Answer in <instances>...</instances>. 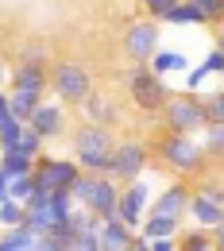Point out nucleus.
I'll return each mask as SVG.
<instances>
[{
	"label": "nucleus",
	"mask_w": 224,
	"mask_h": 251,
	"mask_svg": "<svg viewBox=\"0 0 224 251\" xmlns=\"http://www.w3.org/2000/svg\"><path fill=\"white\" fill-rule=\"evenodd\" d=\"M27 124H31L43 139H62L66 131H70V124H66V104L62 100H43V104L31 112Z\"/></svg>",
	"instance_id": "nucleus-12"
},
{
	"label": "nucleus",
	"mask_w": 224,
	"mask_h": 251,
	"mask_svg": "<svg viewBox=\"0 0 224 251\" xmlns=\"http://www.w3.org/2000/svg\"><path fill=\"white\" fill-rule=\"evenodd\" d=\"M81 120H89V124H104V127H116V124H120V112L104 100V93L89 89V93H85V100H81Z\"/></svg>",
	"instance_id": "nucleus-16"
},
{
	"label": "nucleus",
	"mask_w": 224,
	"mask_h": 251,
	"mask_svg": "<svg viewBox=\"0 0 224 251\" xmlns=\"http://www.w3.org/2000/svg\"><path fill=\"white\" fill-rule=\"evenodd\" d=\"M197 139H201V147H205V155L224 162V120H209V124L197 131Z\"/></svg>",
	"instance_id": "nucleus-22"
},
{
	"label": "nucleus",
	"mask_w": 224,
	"mask_h": 251,
	"mask_svg": "<svg viewBox=\"0 0 224 251\" xmlns=\"http://www.w3.org/2000/svg\"><path fill=\"white\" fill-rule=\"evenodd\" d=\"M4 77H8V66L0 62V85H4Z\"/></svg>",
	"instance_id": "nucleus-40"
},
{
	"label": "nucleus",
	"mask_w": 224,
	"mask_h": 251,
	"mask_svg": "<svg viewBox=\"0 0 224 251\" xmlns=\"http://www.w3.org/2000/svg\"><path fill=\"white\" fill-rule=\"evenodd\" d=\"M162 47V20L143 16L124 31V54L128 62H151V54Z\"/></svg>",
	"instance_id": "nucleus-8"
},
{
	"label": "nucleus",
	"mask_w": 224,
	"mask_h": 251,
	"mask_svg": "<svg viewBox=\"0 0 224 251\" xmlns=\"http://www.w3.org/2000/svg\"><path fill=\"white\" fill-rule=\"evenodd\" d=\"M74 251H100V232H77L74 236Z\"/></svg>",
	"instance_id": "nucleus-31"
},
{
	"label": "nucleus",
	"mask_w": 224,
	"mask_h": 251,
	"mask_svg": "<svg viewBox=\"0 0 224 251\" xmlns=\"http://www.w3.org/2000/svg\"><path fill=\"white\" fill-rule=\"evenodd\" d=\"M201 228H213L217 220L224 217V201L221 197H213V193H205V189H193V197H190V209H186Z\"/></svg>",
	"instance_id": "nucleus-15"
},
{
	"label": "nucleus",
	"mask_w": 224,
	"mask_h": 251,
	"mask_svg": "<svg viewBox=\"0 0 224 251\" xmlns=\"http://www.w3.org/2000/svg\"><path fill=\"white\" fill-rule=\"evenodd\" d=\"M35 158L27 151H20V147H4V155H0V170L12 178V174H31Z\"/></svg>",
	"instance_id": "nucleus-24"
},
{
	"label": "nucleus",
	"mask_w": 224,
	"mask_h": 251,
	"mask_svg": "<svg viewBox=\"0 0 224 251\" xmlns=\"http://www.w3.org/2000/svg\"><path fill=\"white\" fill-rule=\"evenodd\" d=\"M35 189V174H12L8 178V197H20V201H27V193Z\"/></svg>",
	"instance_id": "nucleus-27"
},
{
	"label": "nucleus",
	"mask_w": 224,
	"mask_h": 251,
	"mask_svg": "<svg viewBox=\"0 0 224 251\" xmlns=\"http://www.w3.org/2000/svg\"><path fill=\"white\" fill-rule=\"evenodd\" d=\"M159 116H162V127H166V131H186V135H197L201 127L209 124L205 100L197 93H170Z\"/></svg>",
	"instance_id": "nucleus-5"
},
{
	"label": "nucleus",
	"mask_w": 224,
	"mask_h": 251,
	"mask_svg": "<svg viewBox=\"0 0 224 251\" xmlns=\"http://www.w3.org/2000/svg\"><path fill=\"white\" fill-rule=\"evenodd\" d=\"M182 228V217H162V213H147L143 224H139V236L155 240V236H178Z\"/></svg>",
	"instance_id": "nucleus-20"
},
{
	"label": "nucleus",
	"mask_w": 224,
	"mask_h": 251,
	"mask_svg": "<svg viewBox=\"0 0 224 251\" xmlns=\"http://www.w3.org/2000/svg\"><path fill=\"white\" fill-rule=\"evenodd\" d=\"M74 205H85L89 213L100 217H116V201H120V182L112 174H97V170H81L74 178Z\"/></svg>",
	"instance_id": "nucleus-4"
},
{
	"label": "nucleus",
	"mask_w": 224,
	"mask_h": 251,
	"mask_svg": "<svg viewBox=\"0 0 224 251\" xmlns=\"http://www.w3.org/2000/svg\"><path fill=\"white\" fill-rule=\"evenodd\" d=\"M162 24H174V27H209V16L201 12L197 0H178V4L162 16Z\"/></svg>",
	"instance_id": "nucleus-17"
},
{
	"label": "nucleus",
	"mask_w": 224,
	"mask_h": 251,
	"mask_svg": "<svg viewBox=\"0 0 224 251\" xmlns=\"http://www.w3.org/2000/svg\"><path fill=\"white\" fill-rule=\"evenodd\" d=\"M197 4L209 16V27H224V0H197Z\"/></svg>",
	"instance_id": "nucleus-28"
},
{
	"label": "nucleus",
	"mask_w": 224,
	"mask_h": 251,
	"mask_svg": "<svg viewBox=\"0 0 224 251\" xmlns=\"http://www.w3.org/2000/svg\"><path fill=\"white\" fill-rule=\"evenodd\" d=\"M178 251H213V228H178Z\"/></svg>",
	"instance_id": "nucleus-23"
},
{
	"label": "nucleus",
	"mask_w": 224,
	"mask_h": 251,
	"mask_svg": "<svg viewBox=\"0 0 224 251\" xmlns=\"http://www.w3.org/2000/svg\"><path fill=\"white\" fill-rule=\"evenodd\" d=\"M151 70L162 74V77H166V74H186V70H190V58H186L182 50H166V47H159V50L151 54Z\"/></svg>",
	"instance_id": "nucleus-21"
},
{
	"label": "nucleus",
	"mask_w": 224,
	"mask_h": 251,
	"mask_svg": "<svg viewBox=\"0 0 224 251\" xmlns=\"http://www.w3.org/2000/svg\"><path fill=\"white\" fill-rule=\"evenodd\" d=\"M0 155H4V147H0Z\"/></svg>",
	"instance_id": "nucleus-41"
},
{
	"label": "nucleus",
	"mask_w": 224,
	"mask_h": 251,
	"mask_svg": "<svg viewBox=\"0 0 224 251\" xmlns=\"http://www.w3.org/2000/svg\"><path fill=\"white\" fill-rule=\"evenodd\" d=\"M35 174V186L43 189H70L74 186V178L81 174V166H77V158H50V155H39L31 166Z\"/></svg>",
	"instance_id": "nucleus-9"
},
{
	"label": "nucleus",
	"mask_w": 224,
	"mask_h": 251,
	"mask_svg": "<svg viewBox=\"0 0 224 251\" xmlns=\"http://www.w3.org/2000/svg\"><path fill=\"white\" fill-rule=\"evenodd\" d=\"M201 100H205L209 120H224V89H217V93H205Z\"/></svg>",
	"instance_id": "nucleus-30"
},
{
	"label": "nucleus",
	"mask_w": 224,
	"mask_h": 251,
	"mask_svg": "<svg viewBox=\"0 0 224 251\" xmlns=\"http://www.w3.org/2000/svg\"><path fill=\"white\" fill-rule=\"evenodd\" d=\"M205 70H209V74H224V47H213V50H209V58H205Z\"/></svg>",
	"instance_id": "nucleus-34"
},
{
	"label": "nucleus",
	"mask_w": 224,
	"mask_h": 251,
	"mask_svg": "<svg viewBox=\"0 0 224 251\" xmlns=\"http://www.w3.org/2000/svg\"><path fill=\"white\" fill-rule=\"evenodd\" d=\"M112 147H116L112 127L89 124V120H81V124L74 127V158H77L81 170L108 174V166H112Z\"/></svg>",
	"instance_id": "nucleus-2"
},
{
	"label": "nucleus",
	"mask_w": 224,
	"mask_h": 251,
	"mask_svg": "<svg viewBox=\"0 0 224 251\" xmlns=\"http://www.w3.org/2000/svg\"><path fill=\"white\" fill-rule=\"evenodd\" d=\"M20 62H39V66H50V54H47V47H43V43H27V47L20 50Z\"/></svg>",
	"instance_id": "nucleus-29"
},
{
	"label": "nucleus",
	"mask_w": 224,
	"mask_h": 251,
	"mask_svg": "<svg viewBox=\"0 0 224 251\" xmlns=\"http://www.w3.org/2000/svg\"><path fill=\"white\" fill-rule=\"evenodd\" d=\"M124 85H128V97L135 100V108L143 112V116H159L162 104H166V97H170V85H166V77L151 70V62H131L128 74H124Z\"/></svg>",
	"instance_id": "nucleus-3"
},
{
	"label": "nucleus",
	"mask_w": 224,
	"mask_h": 251,
	"mask_svg": "<svg viewBox=\"0 0 224 251\" xmlns=\"http://www.w3.org/2000/svg\"><path fill=\"white\" fill-rule=\"evenodd\" d=\"M100 251H147V236L124 224L120 217H104L100 224Z\"/></svg>",
	"instance_id": "nucleus-11"
},
{
	"label": "nucleus",
	"mask_w": 224,
	"mask_h": 251,
	"mask_svg": "<svg viewBox=\"0 0 224 251\" xmlns=\"http://www.w3.org/2000/svg\"><path fill=\"white\" fill-rule=\"evenodd\" d=\"M151 158L166 166L170 174H178V178H193V174H201L205 170V147H201V139L197 135H186V131H166L162 127V135L151 139Z\"/></svg>",
	"instance_id": "nucleus-1"
},
{
	"label": "nucleus",
	"mask_w": 224,
	"mask_h": 251,
	"mask_svg": "<svg viewBox=\"0 0 224 251\" xmlns=\"http://www.w3.org/2000/svg\"><path fill=\"white\" fill-rule=\"evenodd\" d=\"M201 189H205V193H213V197H221V201H224V186H213V182H205Z\"/></svg>",
	"instance_id": "nucleus-37"
},
{
	"label": "nucleus",
	"mask_w": 224,
	"mask_h": 251,
	"mask_svg": "<svg viewBox=\"0 0 224 251\" xmlns=\"http://www.w3.org/2000/svg\"><path fill=\"white\" fill-rule=\"evenodd\" d=\"M174 4H178V0H143V12H147V16H155V20H162Z\"/></svg>",
	"instance_id": "nucleus-33"
},
{
	"label": "nucleus",
	"mask_w": 224,
	"mask_h": 251,
	"mask_svg": "<svg viewBox=\"0 0 224 251\" xmlns=\"http://www.w3.org/2000/svg\"><path fill=\"white\" fill-rule=\"evenodd\" d=\"M20 135H24V120H16L12 112H8V116H0V147H16V143H20Z\"/></svg>",
	"instance_id": "nucleus-26"
},
{
	"label": "nucleus",
	"mask_w": 224,
	"mask_h": 251,
	"mask_svg": "<svg viewBox=\"0 0 224 251\" xmlns=\"http://www.w3.org/2000/svg\"><path fill=\"white\" fill-rule=\"evenodd\" d=\"M0 251H39V236H35L27 224L4 228L0 232Z\"/></svg>",
	"instance_id": "nucleus-19"
},
{
	"label": "nucleus",
	"mask_w": 224,
	"mask_h": 251,
	"mask_svg": "<svg viewBox=\"0 0 224 251\" xmlns=\"http://www.w3.org/2000/svg\"><path fill=\"white\" fill-rule=\"evenodd\" d=\"M147 166H151V143H143V139H116L108 174H112L120 186H128V182H135V178H143Z\"/></svg>",
	"instance_id": "nucleus-7"
},
{
	"label": "nucleus",
	"mask_w": 224,
	"mask_h": 251,
	"mask_svg": "<svg viewBox=\"0 0 224 251\" xmlns=\"http://www.w3.org/2000/svg\"><path fill=\"white\" fill-rule=\"evenodd\" d=\"M93 89V74L74 58H54L50 62V93L62 104H81L85 93Z\"/></svg>",
	"instance_id": "nucleus-6"
},
{
	"label": "nucleus",
	"mask_w": 224,
	"mask_h": 251,
	"mask_svg": "<svg viewBox=\"0 0 224 251\" xmlns=\"http://www.w3.org/2000/svg\"><path fill=\"white\" fill-rule=\"evenodd\" d=\"M190 197H193V189L186 186V182H174V186H166L159 197H155V205H151L147 213H162V217H186Z\"/></svg>",
	"instance_id": "nucleus-14"
},
{
	"label": "nucleus",
	"mask_w": 224,
	"mask_h": 251,
	"mask_svg": "<svg viewBox=\"0 0 224 251\" xmlns=\"http://www.w3.org/2000/svg\"><path fill=\"white\" fill-rule=\"evenodd\" d=\"M43 104V93L39 89H8V108H12V116L16 120H31V112Z\"/></svg>",
	"instance_id": "nucleus-18"
},
{
	"label": "nucleus",
	"mask_w": 224,
	"mask_h": 251,
	"mask_svg": "<svg viewBox=\"0 0 224 251\" xmlns=\"http://www.w3.org/2000/svg\"><path fill=\"white\" fill-rule=\"evenodd\" d=\"M213 251H224V217L213 224Z\"/></svg>",
	"instance_id": "nucleus-36"
},
{
	"label": "nucleus",
	"mask_w": 224,
	"mask_h": 251,
	"mask_svg": "<svg viewBox=\"0 0 224 251\" xmlns=\"http://www.w3.org/2000/svg\"><path fill=\"white\" fill-rule=\"evenodd\" d=\"M147 251H178V240L174 236H155V240H147Z\"/></svg>",
	"instance_id": "nucleus-35"
},
{
	"label": "nucleus",
	"mask_w": 224,
	"mask_h": 251,
	"mask_svg": "<svg viewBox=\"0 0 224 251\" xmlns=\"http://www.w3.org/2000/svg\"><path fill=\"white\" fill-rule=\"evenodd\" d=\"M24 220H27V205L20 197H4L0 201V228H16Z\"/></svg>",
	"instance_id": "nucleus-25"
},
{
	"label": "nucleus",
	"mask_w": 224,
	"mask_h": 251,
	"mask_svg": "<svg viewBox=\"0 0 224 251\" xmlns=\"http://www.w3.org/2000/svg\"><path fill=\"white\" fill-rule=\"evenodd\" d=\"M4 197H8V174L0 170V201H4Z\"/></svg>",
	"instance_id": "nucleus-39"
},
{
	"label": "nucleus",
	"mask_w": 224,
	"mask_h": 251,
	"mask_svg": "<svg viewBox=\"0 0 224 251\" xmlns=\"http://www.w3.org/2000/svg\"><path fill=\"white\" fill-rule=\"evenodd\" d=\"M8 112H12V108H8V93L0 89V116H8Z\"/></svg>",
	"instance_id": "nucleus-38"
},
{
	"label": "nucleus",
	"mask_w": 224,
	"mask_h": 251,
	"mask_svg": "<svg viewBox=\"0 0 224 251\" xmlns=\"http://www.w3.org/2000/svg\"><path fill=\"white\" fill-rule=\"evenodd\" d=\"M8 85H12V89H39V93H47V89H50V66L16 62L12 74H8Z\"/></svg>",
	"instance_id": "nucleus-13"
},
{
	"label": "nucleus",
	"mask_w": 224,
	"mask_h": 251,
	"mask_svg": "<svg viewBox=\"0 0 224 251\" xmlns=\"http://www.w3.org/2000/svg\"><path fill=\"white\" fill-rule=\"evenodd\" d=\"M205 77H209V70H205V66H190V70H186V93H197Z\"/></svg>",
	"instance_id": "nucleus-32"
},
{
	"label": "nucleus",
	"mask_w": 224,
	"mask_h": 251,
	"mask_svg": "<svg viewBox=\"0 0 224 251\" xmlns=\"http://www.w3.org/2000/svg\"><path fill=\"white\" fill-rule=\"evenodd\" d=\"M147 205H151V186H147V178H135L128 186H120V201H116V217L131 224V228H139L143 217H147Z\"/></svg>",
	"instance_id": "nucleus-10"
}]
</instances>
